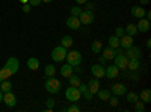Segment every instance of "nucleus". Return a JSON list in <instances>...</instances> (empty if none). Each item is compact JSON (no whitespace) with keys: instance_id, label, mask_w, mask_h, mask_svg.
Instances as JSON below:
<instances>
[{"instance_id":"nucleus-36","label":"nucleus","mask_w":151,"mask_h":112,"mask_svg":"<svg viewBox=\"0 0 151 112\" xmlns=\"http://www.w3.org/2000/svg\"><path fill=\"white\" fill-rule=\"evenodd\" d=\"M115 35L118 36V38H121L122 35H125V30H124V27H121V26H118L116 29H115Z\"/></svg>"},{"instance_id":"nucleus-5","label":"nucleus","mask_w":151,"mask_h":112,"mask_svg":"<svg viewBox=\"0 0 151 112\" xmlns=\"http://www.w3.org/2000/svg\"><path fill=\"white\" fill-rule=\"evenodd\" d=\"M125 56H127L129 59H141L142 56V52H141V48L139 47H136V46H130L125 48Z\"/></svg>"},{"instance_id":"nucleus-1","label":"nucleus","mask_w":151,"mask_h":112,"mask_svg":"<svg viewBox=\"0 0 151 112\" xmlns=\"http://www.w3.org/2000/svg\"><path fill=\"white\" fill-rule=\"evenodd\" d=\"M45 90H47L50 94H58V92L60 91V82H59L55 76L48 77V79L45 80Z\"/></svg>"},{"instance_id":"nucleus-33","label":"nucleus","mask_w":151,"mask_h":112,"mask_svg":"<svg viewBox=\"0 0 151 112\" xmlns=\"http://www.w3.org/2000/svg\"><path fill=\"white\" fill-rule=\"evenodd\" d=\"M45 105H47V112H52L53 111V108H55V98L53 97H50V98H47L45 100Z\"/></svg>"},{"instance_id":"nucleus-53","label":"nucleus","mask_w":151,"mask_h":112,"mask_svg":"<svg viewBox=\"0 0 151 112\" xmlns=\"http://www.w3.org/2000/svg\"><path fill=\"white\" fill-rule=\"evenodd\" d=\"M2 80H3V79H2V77H0V82H2Z\"/></svg>"},{"instance_id":"nucleus-21","label":"nucleus","mask_w":151,"mask_h":112,"mask_svg":"<svg viewBox=\"0 0 151 112\" xmlns=\"http://www.w3.org/2000/svg\"><path fill=\"white\" fill-rule=\"evenodd\" d=\"M27 68L32 70V71H36L40 68V61H38V58H29L27 59Z\"/></svg>"},{"instance_id":"nucleus-19","label":"nucleus","mask_w":151,"mask_h":112,"mask_svg":"<svg viewBox=\"0 0 151 112\" xmlns=\"http://www.w3.org/2000/svg\"><path fill=\"white\" fill-rule=\"evenodd\" d=\"M132 15L134 17V18H144L145 17V9H144V6H133L132 8Z\"/></svg>"},{"instance_id":"nucleus-48","label":"nucleus","mask_w":151,"mask_h":112,"mask_svg":"<svg viewBox=\"0 0 151 112\" xmlns=\"http://www.w3.org/2000/svg\"><path fill=\"white\" fill-rule=\"evenodd\" d=\"M141 5H150V0H141Z\"/></svg>"},{"instance_id":"nucleus-22","label":"nucleus","mask_w":151,"mask_h":112,"mask_svg":"<svg viewBox=\"0 0 151 112\" xmlns=\"http://www.w3.org/2000/svg\"><path fill=\"white\" fill-rule=\"evenodd\" d=\"M139 98L144 103H151V91L150 90H142L139 94Z\"/></svg>"},{"instance_id":"nucleus-26","label":"nucleus","mask_w":151,"mask_h":112,"mask_svg":"<svg viewBox=\"0 0 151 112\" xmlns=\"http://www.w3.org/2000/svg\"><path fill=\"white\" fill-rule=\"evenodd\" d=\"M73 43H74V41H73V38H71L70 35H65L64 38L60 40V46H62V47H65V48H70V47L73 46Z\"/></svg>"},{"instance_id":"nucleus-7","label":"nucleus","mask_w":151,"mask_h":112,"mask_svg":"<svg viewBox=\"0 0 151 112\" xmlns=\"http://www.w3.org/2000/svg\"><path fill=\"white\" fill-rule=\"evenodd\" d=\"M113 61H115V65H116L119 70H125V68H127L129 58L125 56L124 53H116V56L113 58Z\"/></svg>"},{"instance_id":"nucleus-47","label":"nucleus","mask_w":151,"mask_h":112,"mask_svg":"<svg viewBox=\"0 0 151 112\" xmlns=\"http://www.w3.org/2000/svg\"><path fill=\"white\" fill-rule=\"evenodd\" d=\"M100 64H101V65H104V64H106V58H103V56L100 58Z\"/></svg>"},{"instance_id":"nucleus-42","label":"nucleus","mask_w":151,"mask_h":112,"mask_svg":"<svg viewBox=\"0 0 151 112\" xmlns=\"http://www.w3.org/2000/svg\"><path fill=\"white\" fill-rule=\"evenodd\" d=\"M85 5H86V9H85V11H92V12H94V9H95V3H88V2H86Z\"/></svg>"},{"instance_id":"nucleus-39","label":"nucleus","mask_w":151,"mask_h":112,"mask_svg":"<svg viewBox=\"0 0 151 112\" xmlns=\"http://www.w3.org/2000/svg\"><path fill=\"white\" fill-rule=\"evenodd\" d=\"M107 102L110 103V106H116V105H118V97H116V95H115V97L110 95V98H109Z\"/></svg>"},{"instance_id":"nucleus-43","label":"nucleus","mask_w":151,"mask_h":112,"mask_svg":"<svg viewBox=\"0 0 151 112\" xmlns=\"http://www.w3.org/2000/svg\"><path fill=\"white\" fill-rule=\"evenodd\" d=\"M77 88H79V91H80V92H85V91L88 90V85H86V83H80V85L77 86Z\"/></svg>"},{"instance_id":"nucleus-34","label":"nucleus","mask_w":151,"mask_h":112,"mask_svg":"<svg viewBox=\"0 0 151 112\" xmlns=\"http://www.w3.org/2000/svg\"><path fill=\"white\" fill-rule=\"evenodd\" d=\"M133 105H134V111H136V112H144V111H145V103H144V102L137 100V102H134Z\"/></svg>"},{"instance_id":"nucleus-45","label":"nucleus","mask_w":151,"mask_h":112,"mask_svg":"<svg viewBox=\"0 0 151 112\" xmlns=\"http://www.w3.org/2000/svg\"><path fill=\"white\" fill-rule=\"evenodd\" d=\"M74 70L77 71V73H80V71H83V68L80 67V65H74Z\"/></svg>"},{"instance_id":"nucleus-18","label":"nucleus","mask_w":151,"mask_h":112,"mask_svg":"<svg viewBox=\"0 0 151 112\" xmlns=\"http://www.w3.org/2000/svg\"><path fill=\"white\" fill-rule=\"evenodd\" d=\"M73 73H74V67L70 65L68 62H67L65 65H62V67H60V74H62V77H67V79H68Z\"/></svg>"},{"instance_id":"nucleus-15","label":"nucleus","mask_w":151,"mask_h":112,"mask_svg":"<svg viewBox=\"0 0 151 112\" xmlns=\"http://www.w3.org/2000/svg\"><path fill=\"white\" fill-rule=\"evenodd\" d=\"M130 46H133V36H130V35H122L121 38H119V47H122V48H127V47H130Z\"/></svg>"},{"instance_id":"nucleus-30","label":"nucleus","mask_w":151,"mask_h":112,"mask_svg":"<svg viewBox=\"0 0 151 112\" xmlns=\"http://www.w3.org/2000/svg\"><path fill=\"white\" fill-rule=\"evenodd\" d=\"M107 43H109V47H113V48H118V47H119V38H118L116 35L110 36Z\"/></svg>"},{"instance_id":"nucleus-32","label":"nucleus","mask_w":151,"mask_h":112,"mask_svg":"<svg viewBox=\"0 0 151 112\" xmlns=\"http://www.w3.org/2000/svg\"><path fill=\"white\" fill-rule=\"evenodd\" d=\"M125 95H127V102H130V103H134L139 100V95L136 92H125Z\"/></svg>"},{"instance_id":"nucleus-25","label":"nucleus","mask_w":151,"mask_h":112,"mask_svg":"<svg viewBox=\"0 0 151 112\" xmlns=\"http://www.w3.org/2000/svg\"><path fill=\"white\" fill-rule=\"evenodd\" d=\"M55 74H56V67L55 65H52V64L45 65V70H44V76L45 77H52V76H55Z\"/></svg>"},{"instance_id":"nucleus-17","label":"nucleus","mask_w":151,"mask_h":112,"mask_svg":"<svg viewBox=\"0 0 151 112\" xmlns=\"http://www.w3.org/2000/svg\"><path fill=\"white\" fill-rule=\"evenodd\" d=\"M101 56L103 58H106V61H110V59H113L116 56V48H113V47H106L104 50H101Z\"/></svg>"},{"instance_id":"nucleus-37","label":"nucleus","mask_w":151,"mask_h":112,"mask_svg":"<svg viewBox=\"0 0 151 112\" xmlns=\"http://www.w3.org/2000/svg\"><path fill=\"white\" fill-rule=\"evenodd\" d=\"M67 111H68V112H80V106L74 103V105H71L70 108H67Z\"/></svg>"},{"instance_id":"nucleus-51","label":"nucleus","mask_w":151,"mask_h":112,"mask_svg":"<svg viewBox=\"0 0 151 112\" xmlns=\"http://www.w3.org/2000/svg\"><path fill=\"white\" fill-rule=\"evenodd\" d=\"M41 2H44V3H50V2H53V0H41Z\"/></svg>"},{"instance_id":"nucleus-16","label":"nucleus","mask_w":151,"mask_h":112,"mask_svg":"<svg viewBox=\"0 0 151 112\" xmlns=\"http://www.w3.org/2000/svg\"><path fill=\"white\" fill-rule=\"evenodd\" d=\"M88 90H89L92 94H97V91L100 90V82L97 77H91L89 82H88Z\"/></svg>"},{"instance_id":"nucleus-3","label":"nucleus","mask_w":151,"mask_h":112,"mask_svg":"<svg viewBox=\"0 0 151 112\" xmlns=\"http://www.w3.org/2000/svg\"><path fill=\"white\" fill-rule=\"evenodd\" d=\"M65 59H67V62L70 65H80L82 64V53L80 52H77V50H70V52H67V56H65Z\"/></svg>"},{"instance_id":"nucleus-52","label":"nucleus","mask_w":151,"mask_h":112,"mask_svg":"<svg viewBox=\"0 0 151 112\" xmlns=\"http://www.w3.org/2000/svg\"><path fill=\"white\" fill-rule=\"evenodd\" d=\"M2 100H3V92L0 91V102H2Z\"/></svg>"},{"instance_id":"nucleus-23","label":"nucleus","mask_w":151,"mask_h":112,"mask_svg":"<svg viewBox=\"0 0 151 112\" xmlns=\"http://www.w3.org/2000/svg\"><path fill=\"white\" fill-rule=\"evenodd\" d=\"M141 67V62L139 59H129V64H127V68H130V71H137Z\"/></svg>"},{"instance_id":"nucleus-44","label":"nucleus","mask_w":151,"mask_h":112,"mask_svg":"<svg viewBox=\"0 0 151 112\" xmlns=\"http://www.w3.org/2000/svg\"><path fill=\"white\" fill-rule=\"evenodd\" d=\"M130 77H132L133 80H137V79H139V74H137V73H133V74H132Z\"/></svg>"},{"instance_id":"nucleus-50","label":"nucleus","mask_w":151,"mask_h":112,"mask_svg":"<svg viewBox=\"0 0 151 112\" xmlns=\"http://www.w3.org/2000/svg\"><path fill=\"white\" fill-rule=\"evenodd\" d=\"M18 2H20V3L23 5V3H27V2H29V0H18Z\"/></svg>"},{"instance_id":"nucleus-29","label":"nucleus","mask_w":151,"mask_h":112,"mask_svg":"<svg viewBox=\"0 0 151 112\" xmlns=\"http://www.w3.org/2000/svg\"><path fill=\"white\" fill-rule=\"evenodd\" d=\"M91 48H92V52H94V53H101V50H103V44H101V41H94V43L91 44Z\"/></svg>"},{"instance_id":"nucleus-11","label":"nucleus","mask_w":151,"mask_h":112,"mask_svg":"<svg viewBox=\"0 0 151 112\" xmlns=\"http://www.w3.org/2000/svg\"><path fill=\"white\" fill-rule=\"evenodd\" d=\"M150 20H147L145 17L144 18H139V21H137V24H136V29H137V32H141V33H147L148 30H150Z\"/></svg>"},{"instance_id":"nucleus-8","label":"nucleus","mask_w":151,"mask_h":112,"mask_svg":"<svg viewBox=\"0 0 151 112\" xmlns=\"http://www.w3.org/2000/svg\"><path fill=\"white\" fill-rule=\"evenodd\" d=\"M2 102H5V105L8 108H14L17 105V97L12 91H8V92H3V100Z\"/></svg>"},{"instance_id":"nucleus-31","label":"nucleus","mask_w":151,"mask_h":112,"mask_svg":"<svg viewBox=\"0 0 151 112\" xmlns=\"http://www.w3.org/2000/svg\"><path fill=\"white\" fill-rule=\"evenodd\" d=\"M12 76V73L6 68V67H3V68H0V77H2L3 80H6V79H9Z\"/></svg>"},{"instance_id":"nucleus-35","label":"nucleus","mask_w":151,"mask_h":112,"mask_svg":"<svg viewBox=\"0 0 151 112\" xmlns=\"http://www.w3.org/2000/svg\"><path fill=\"white\" fill-rule=\"evenodd\" d=\"M80 12H82V8H80V6H73V8H71V15H73V17H79Z\"/></svg>"},{"instance_id":"nucleus-41","label":"nucleus","mask_w":151,"mask_h":112,"mask_svg":"<svg viewBox=\"0 0 151 112\" xmlns=\"http://www.w3.org/2000/svg\"><path fill=\"white\" fill-rule=\"evenodd\" d=\"M30 6H40L42 2H41V0H29V2H27Z\"/></svg>"},{"instance_id":"nucleus-13","label":"nucleus","mask_w":151,"mask_h":112,"mask_svg":"<svg viewBox=\"0 0 151 112\" xmlns=\"http://www.w3.org/2000/svg\"><path fill=\"white\" fill-rule=\"evenodd\" d=\"M67 26L70 27V29H73V30H79L80 29V26H82V23H80V20H79V17H68L67 18Z\"/></svg>"},{"instance_id":"nucleus-24","label":"nucleus","mask_w":151,"mask_h":112,"mask_svg":"<svg viewBox=\"0 0 151 112\" xmlns=\"http://www.w3.org/2000/svg\"><path fill=\"white\" fill-rule=\"evenodd\" d=\"M11 90H12V83H11L9 79L0 82V91H2V92H8V91H11Z\"/></svg>"},{"instance_id":"nucleus-6","label":"nucleus","mask_w":151,"mask_h":112,"mask_svg":"<svg viewBox=\"0 0 151 112\" xmlns=\"http://www.w3.org/2000/svg\"><path fill=\"white\" fill-rule=\"evenodd\" d=\"M79 20H80L82 24L89 26V24L94 23V12H92V11H82L80 15H79Z\"/></svg>"},{"instance_id":"nucleus-10","label":"nucleus","mask_w":151,"mask_h":112,"mask_svg":"<svg viewBox=\"0 0 151 112\" xmlns=\"http://www.w3.org/2000/svg\"><path fill=\"white\" fill-rule=\"evenodd\" d=\"M110 92L113 95H125V92H127V88H125V85L124 83H115V85H112V88H110Z\"/></svg>"},{"instance_id":"nucleus-40","label":"nucleus","mask_w":151,"mask_h":112,"mask_svg":"<svg viewBox=\"0 0 151 112\" xmlns=\"http://www.w3.org/2000/svg\"><path fill=\"white\" fill-rule=\"evenodd\" d=\"M21 9H23V12H30V9H32V6L29 5V3H23V6H21Z\"/></svg>"},{"instance_id":"nucleus-9","label":"nucleus","mask_w":151,"mask_h":112,"mask_svg":"<svg viewBox=\"0 0 151 112\" xmlns=\"http://www.w3.org/2000/svg\"><path fill=\"white\" fill-rule=\"evenodd\" d=\"M5 67L12 73V74H15L17 71H18V68H20V64H18V59L17 58H14V56H12V58H9L8 61H6V64H5Z\"/></svg>"},{"instance_id":"nucleus-49","label":"nucleus","mask_w":151,"mask_h":112,"mask_svg":"<svg viewBox=\"0 0 151 112\" xmlns=\"http://www.w3.org/2000/svg\"><path fill=\"white\" fill-rule=\"evenodd\" d=\"M147 47H148V48L151 47V40H147Z\"/></svg>"},{"instance_id":"nucleus-27","label":"nucleus","mask_w":151,"mask_h":112,"mask_svg":"<svg viewBox=\"0 0 151 112\" xmlns=\"http://www.w3.org/2000/svg\"><path fill=\"white\" fill-rule=\"evenodd\" d=\"M68 80H70V86H76V88H77V86L82 83V80H80V77L79 76H76V74L73 73L71 76L68 77Z\"/></svg>"},{"instance_id":"nucleus-28","label":"nucleus","mask_w":151,"mask_h":112,"mask_svg":"<svg viewBox=\"0 0 151 112\" xmlns=\"http://www.w3.org/2000/svg\"><path fill=\"white\" fill-rule=\"evenodd\" d=\"M124 30H125V33L127 35H130V36H134L136 33H137V29H136V24H127V27H124Z\"/></svg>"},{"instance_id":"nucleus-12","label":"nucleus","mask_w":151,"mask_h":112,"mask_svg":"<svg viewBox=\"0 0 151 112\" xmlns=\"http://www.w3.org/2000/svg\"><path fill=\"white\" fill-rule=\"evenodd\" d=\"M91 71H92V74H94V77H97V79L106 76V68H104V65H101V64L92 65V67H91Z\"/></svg>"},{"instance_id":"nucleus-38","label":"nucleus","mask_w":151,"mask_h":112,"mask_svg":"<svg viewBox=\"0 0 151 112\" xmlns=\"http://www.w3.org/2000/svg\"><path fill=\"white\" fill-rule=\"evenodd\" d=\"M82 95H83V97L86 98V100H92V97H94V94H92V92H91L89 90H86L85 92H82Z\"/></svg>"},{"instance_id":"nucleus-4","label":"nucleus","mask_w":151,"mask_h":112,"mask_svg":"<svg viewBox=\"0 0 151 112\" xmlns=\"http://www.w3.org/2000/svg\"><path fill=\"white\" fill-rule=\"evenodd\" d=\"M67 52H68V48L62 47V46H58V47H55L53 50H52V59H53L55 62H62V61H65Z\"/></svg>"},{"instance_id":"nucleus-20","label":"nucleus","mask_w":151,"mask_h":112,"mask_svg":"<svg viewBox=\"0 0 151 112\" xmlns=\"http://www.w3.org/2000/svg\"><path fill=\"white\" fill-rule=\"evenodd\" d=\"M97 95H98V98L101 102H107L109 98H110V95H112V92H110V90H98L97 91Z\"/></svg>"},{"instance_id":"nucleus-2","label":"nucleus","mask_w":151,"mask_h":112,"mask_svg":"<svg viewBox=\"0 0 151 112\" xmlns=\"http://www.w3.org/2000/svg\"><path fill=\"white\" fill-rule=\"evenodd\" d=\"M80 97H82V92L79 91V88H76V86H68V88L65 90V98L68 102H79L80 100Z\"/></svg>"},{"instance_id":"nucleus-14","label":"nucleus","mask_w":151,"mask_h":112,"mask_svg":"<svg viewBox=\"0 0 151 112\" xmlns=\"http://www.w3.org/2000/svg\"><path fill=\"white\" fill-rule=\"evenodd\" d=\"M119 74V68L116 65H109L106 68V77L107 79H116Z\"/></svg>"},{"instance_id":"nucleus-46","label":"nucleus","mask_w":151,"mask_h":112,"mask_svg":"<svg viewBox=\"0 0 151 112\" xmlns=\"http://www.w3.org/2000/svg\"><path fill=\"white\" fill-rule=\"evenodd\" d=\"M88 2V0H76V3H77V5H85Z\"/></svg>"}]
</instances>
